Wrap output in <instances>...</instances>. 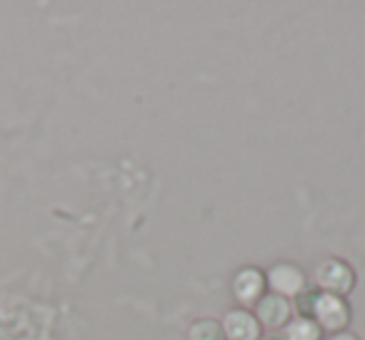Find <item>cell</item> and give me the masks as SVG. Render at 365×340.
Here are the masks:
<instances>
[{"mask_svg": "<svg viewBox=\"0 0 365 340\" xmlns=\"http://www.w3.org/2000/svg\"><path fill=\"white\" fill-rule=\"evenodd\" d=\"M315 283L323 293L338 295L345 298L348 293H353L355 288V270L350 263L340 258H325L323 263L315 268Z\"/></svg>", "mask_w": 365, "mask_h": 340, "instance_id": "2", "label": "cell"}, {"mask_svg": "<svg viewBox=\"0 0 365 340\" xmlns=\"http://www.w3.org/2000/svg\"><path fill=\"white\" fill-rule=\"evenodd\" d=\"M223 330L228 340H258L263 335V325L258 323L255 313L248 308H233L225 313Z\"/></svg>", "mask_w": 365, "mask_h": 340, "instance_id": "6", "label": "cell"}, {"mask_svg": "<svg viewBox=\"0 0 365 340\" xmlns=\"http://www.w3.org/2000/svg\"><path fill=\"white\" fill-rule=\"evenodd\" d=\"M325 340H360L355 333H350V330H340V333H333V335H328Z\"/></svg>", "mask_w": 365, "mask_h": 340, "instance_id": "9", "label": "cell"}, {"mask_svg": "<svg viewBox=\"0 0 365 340\" xmlns=\"http://www.w3.org/2000/svg\"><path fill=\"white\" fill-rule=\"evenodd\" d=\"M293 300L278 293H265L263 298L255 303V318L263 328L268 330H280L293 320Z\"/></svg>", "mask_w": 365, "mask_h": 340, "instance_id": "3", "label": "cell"}, {"mask_svg": "<svg viewBox=\"0 0 365 340\" xmlns=\"http://www.w3.org/2000/svg\"><path fill=\"white\" fill-rule=\"evenodd\" d=\"M188 340H228L223 323L215 318H198L188 325Z\"/></svg>", "mask_w": 365, "mask_h": 340, "instance_id": "7", "label": "cell"}, {"mask_svg": "<svg viewBox=\"0 0 365 340\" xmlns=\"http://www.w3.org/2000/svg\"><path fill=\"white\" fill-rule=\"evenodd\" d=\"M283 335H285V340H323V330H320V325L310 318H303V315H298V318L290 320V323L285 325Z\"/></svg>", "mask_w": 365, "mask_h": 340, "instance_id": "8", "label": "cell"}, {"mask_svg": "<svg viewBox=\"0 0 365 340\" xmlns=\"http://www.w3.org/2000/svg\"><path fill=\"white\" fill-rule=\"evenodd\" d=\"M265 285H268V280H265L263 270L253 268V265H245V268H240L235 273L230 288H233V295L238 298V303L255 305L265 295Z\"/></svg>", "mask_w": 365, "mask_h": 340, "instance_id": "5", "label": "cell"}, {"mask_svg": "<svg viewBox=\"0 0 365 340\" xmlns=\"http://www.w3.org/2000/svg\"><path fill=\"white\" fill-rule=\"evenodd\" d=\"M273 293L285 295V298H298L303 290H308V275L295 263H275L265 275Z\"/></svg>", "mask_w": 365, "mask_h": 340, "instance_id": "4", "label": "cell"}, {"mask_svg": "<svg viewBox=\"0 0 365 340\" xmlns=\"http://www.w3.org/2000/svg\"><path fill=\"white\" fill-rule=\"evenodd\" d=\"M293 308L298 310L303 318L315 320V323L320 325V330H328V333L348 330L350 305L345 298L323 293V290H303V293L295 298Z\"/></svg>", "mask_w": 365, "mask_h": 340, "instance_id": "1", "label": "cell"}, {"mask_svg": "<svg viewBox=\"0 0 365 340\" xmlns=\"http://www.w3.org/2000/svg\"><path fill=\"white\" fill-rule=\"evenodd\" d=\"M258 340H285V335H280V333H268V335H260Z\"/></svg>", "mask_w": 365, "mask_h": 340, "instance_id": "10", "label": "cell"}]
</instances>
